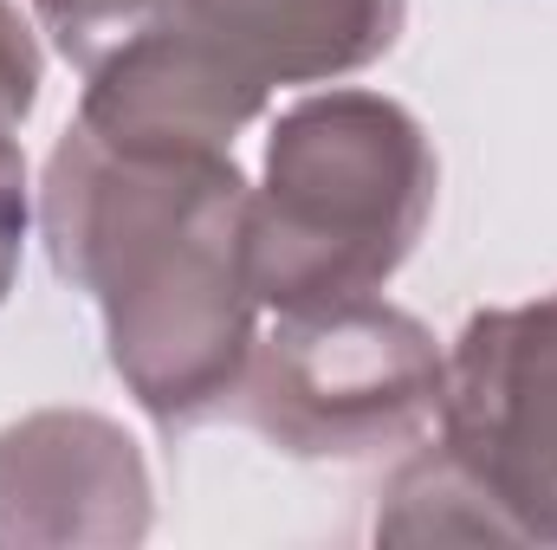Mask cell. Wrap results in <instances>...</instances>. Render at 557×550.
Listing matches in <instances>:
<instances>
[{"instance_id":"52a82bcc","label":"cell","mask_w":557,"mask_h":550,"mask_svg":"<svg viewBox=\"0 0 557 550\" xmlns=\"http://www.w3.org/2000/svg\"><path fill=\"white\" fill-rule=\"evenodd\" d=\"M33 85H39V52L20 26L13 7H0V137L20 130V117L33 111Z\"/></svg>"},{"instance_id":"8992f818","label":"cell","mask_w":557,"mask_h":550,"mask_svg":"<svg viewBox=\"0 0 557 550\" xmlns=\"http://www.w3.org/2000/svg\"><path fill=\"white\" fill-rule=\"evenodd\" d=\"M33 7H39L46 26L59 33L65 59H78V65H91V72H98L117 46H131L156 13H169V0H33Z\"/></svg>"},{"instance_id":"277c9868","label":"cell","mask_w":557,"mask_h":550,"mask_svg":"<svg viewBox=\"0 0 557 550\" xmlns=\"http://www.w3.org/2000/svg\"><path fill=\"white\" fill-rule=\"evenodd\" d=\"M447 453L486 499L519 512L525 538H557V298L467 324Z\"/></svg>"},{"instance_id":"3957f363","label":"cell","mask_w":557,"mask_h":550,"mask_svg":"<svg viewBox=\"0 0 557 550\" xmlns=\"http://www.w3.org/2000/svg\"><path fill=\"white\" fill-rule=\"evenodd\" d=\"M247 414L292 453H376L441 409V363L403 311L370 298L292 311L240 383Z\"/></svg>"},{"instance_id":"6da1fadb","label":"cell","mask_w":557,"mask_h":550,"mask_svg":"<svg viewBox=\"0 0 557 550\" xmlns=\"http://www.w3.org/2000/svg\"><path fill=\"white\" fill-rule=\"evenodd\" d=\"M52 260L111 311V363L156 421H195L247 363V182L221 149H124L72 130L52 155Z\"/></svg>"},{"instance_id":"5b68a950","label":"cell","mask_w":557,"mask_h":550,"mask_svg":"<svg viewBox=\"0 0 557 550\" xmlns=\"http://www.w3.org/2000/svg\"><path fill=\"white\" fill-rule=\"evenodd\" d=\"M162 20L267 91L273 78H324L389 52L403 0H169Z\"/></svg>"},{"instance_id":"7a4b0ae2","label":"cell","mask_w":557,"mask_h":550,"mask_svg":"<svg viewBox=\"0 0 557 550\" xmlns=\"http://www.w3.org/2000/svg\"><path fill=\"white\" fill-rule=\"evenodd\" d=\"M434 201L421 130L383 98L344 91L298 104L247 201V278L285 311L370 298L416 247Z\"/></svg>"}]
</instances>
